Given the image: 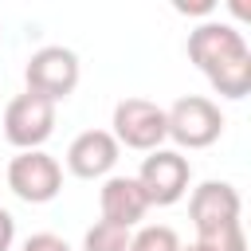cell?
I'll use <instances>...</instances> for the list:
<instances>
[{"label":"cell","instance_id":"cell-1","mask_svg":"<svg viewBox=\"0 0 251 251\" xmlns=\"http://www.w3.org/2000/svg\"><path fill=\"white\" fill-rule=\"evenodd\" d=\"M188 59L224 98H243L251 90V47L231 24H200L188 35Z\"/></svg>","mask_w":251,"mask_h":251},{"label":"cell","instance_id":"cell-2","mask_svg":"<svg viewBox=\"0 0 251 251\" xmlns=\"http://www.w3.org/2000/svg\"><path fill=\"white\" fill-rule=\"evenodd\" d=\"M220 133H224V114L212 98L188 94L165 110V137H173L180 149H208L212 141H220Z\"/></svg>","mask_w":251,"mask_h":251},{"label":"cell","instance_id":"cell-3","mask_svg":"<svg viewBox=\"0 0 251 251\" xmlns=\"http://www.w3.org/2000/svg\"><path fill=\"white\" fill-rule=\"evenodd\" d=\"M137 188L145 192V204L153 208H169V204H176L184 192H188V180H192V165H188V157L184 153H176V149H153L145 161H141V169H137Z\"/></svg>","mask_w":251,"mask_h":251},{"label":"cell","instance_id":"cell-4","mask_svg":"<svg viewBox=\"0 0 251 251\" xmlns=\"http://www.w3.org/2000/svg\"><path fill=\"white\" fill-rule=\"evenodd\" d=\"M27 94H39L47 102H63L78 86V55L71 47H39L24 67Z\"/></svg>","mask_w":251,"mask_h":251},{"label":"cell","instance_id":"cell-5","mask_svg":"<svg viewBox=\"0 0 251 251\" xmlns=\"http://www.w3.org/2000/svg\"><path fill=\"white\" fill-rule=\"evenodd\" d=\"M8 188L24 204H47L63 188V169L51 153L43 149H24L8 161Z\"/></svg>","mask_w":251,"mask_h":251},{"label":"cell","instance_id":"cell-6","mask_svg":"<svg viewBox=\"0 0 251 251\" xmlns=\"http://www.w3.org/2000/svg\"><path fill=\"white\" fill-rule=\"evenodd\" d=\"M114 141L126 149L153 153L165 141V110L149 98H122L114 106Z\"/></svg>","mask_w":251,"mask_h":251},{"label":"cell","instance_id":"cell-7","mask_svg":"<svg viewBox=\"0 0 251 251\" xmlns=\"http://www.w3.org/2000/svg\"><path fill=\"white\" fill-rule=\"evenodd\" d=\"M55 129V102L39 98V94H16L4 106V137L24 153V149H39Z\"/></svg>","mask_w":251,"mask_h":251},{"label":"cell","instance_id":"cell-8","mask_svg":"<svg viewBox=\"0 0 251 251\" xmlns=\"http://www.w3.org/2000/svg\"><path fill=\"white\" fill-rule=\"evenodd\" d=\"M239 192L227 184V180H204L192 188V200H188V216H192V227H196V239H208L224 227H235L239 224Z\"/></svg>","mask_w":251,"mask_h":251},{"label":"cell","instance_id":"cell-9","mask_svg":"<svg viewBox=\"0 0 251 251\" xmlns=\"http://www.w3.org/2000/svg\"><path fill=\"white\" fill-rule=\"evenodd\" d=\"M118 141L110 129H82L71 145H67V169L82 180H94V176H106L114 165H118Z\"/></svg>","mask_w":251,"mask_h":251},{"label":"cell","instance_id":"cell-10","mask_svg":"<svg viewBox=\"0 0 251 251\" xmlns=\"http://www.w3.org/2000/svg\"><path fill=\"white\" fill-rule=\"evenodd\" d=\"M98 208H102V220H106V224H118V227H126V231L149 212L145 192L137 188L133 176H110V180L102 184V192H98Z\"/></svg>","mask_w":251,"mask_h":251},{"label":"cell","instance_id":"cell-11","mask_svg":"<svg viewBox=\"0 0 251 251\" xmlns=\"http://www.w3.org/2000/svg\"><path fill=\"white\" fill-rule=\"evenodd\" d=\"M126 247H129V231L118 224H106V220H98L82 235V251H126Z\"/></svg>","mask_w":251,"mask_h":251},{"label":"cell","instance_id":"cell-12","mask_svg":"<svg viewBox=\"0 0 251 251\" xmlns=\"http://www.w3.org/2000/svg\"><path fill=\"white\" fill-rule=\"evenodd\" d=\"M126 251H180V239H176L173 227L149 224V227H141L137 235H129V247H126Z\"/></svg>","mask_w":251,"mask_h":251},{"label":"cell","instance_id":"cell-13","mask_svg":"<svg viewBox=\"0 0 251 251\" xmlns=\"http://www.w3.org/2000/svg\"><path fill=\"white\" fill-rule=\"evenodd\" d=\"M24 251H71V247H67V239H59V235H51V231H35V235L24 243Z\"/></svg>","mask_w":251,"mask_h":251},{"label":"cell","instance_id":"cell-14","mask_svg":"<svg viewBox=\"0 0 251 251\" xmlns=\"http://www.w3.org/2000/svg\"><path fill=\"white\" fill-rule=\"evenodd\" d=\"M12 239H16V220H12L8 208H0V251H8Z\"/></svg>","mask_w":251,"mask_h":251},{"label":"cell","instance_id":"cell-15","mask_svg":"<svg viewBox=\"0 0 251 251\" xmlns=\"http://www.w3.org/2000/svg\"><path fill=\"white\" fill-rule=\"evenodd\" d=\"M180 251H204V247H200V243H192V247H180Z\"/></svg>","mask_w":251,"mask_h":251}]
</instances>
